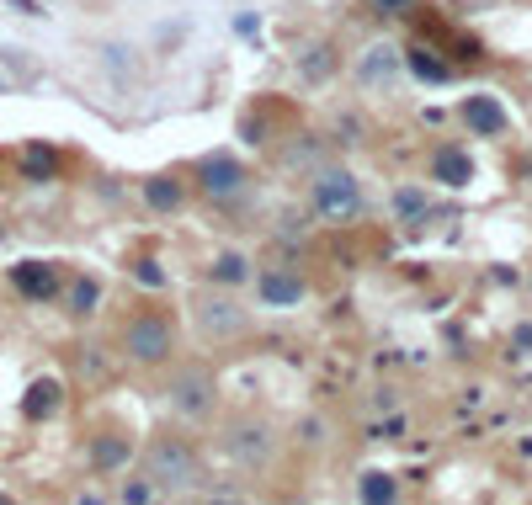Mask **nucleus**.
I'll return each mask as SVG.
<instances>
[{
	"instance_id": "f03ea898",
	"label": "nucleus",
	"mask_w": 532,
	"mask_h": 505,
	"mask_svg": "<svg viewBox=\"0 0 532 505\" xmlns=\"http://www.w3.org/2000/svg\"><path fill=\"white\" fill-rule=\"evenodd\" d=\"M16 282H21L27 293H37V298H43V293H53V277H48V272H16Z\"/></svg>"
},
{
	"instance_id": "f257e3e1",
	"label": "nucleus",
	"mask_w": 532,
	"mask_h": 505,
	"mask_svg": "<svg viewBox=\"0 0 532 505\" xmlns=\"http://www.w3.org/2000/svg\"><path fill=\"white\" fill-rule=\"evenodd\" d=\"M165 346H171V330H165L160 320H149V314L128 330V351H133L139 362H160V357H165Z\"/></svg>"
}]
</instances>
